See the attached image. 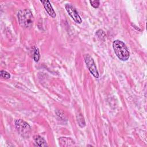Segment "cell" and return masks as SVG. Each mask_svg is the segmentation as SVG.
Wrapping results in <instances>:
<instances>
[{
  "label": "cell",
  "instance_id": "1",
  "mask_svg": "<svg viewBox=\"0 0 147 147\" xmlns=\"http://www.w3.org/2000/svg\"><path fill=\"white\" fill-rule=\"evenodd\" d=\"M113 48L117 57L122 61H127L130 57V52L126 44L119 40H114L113 42Z\"/></svg>",
  "mask_w": 147,
  "mask_h": 147
},
{
  "label": "cell",
  "instance_id": "2",
  "mask_svg": "<svg viewBox=\"0 0 147 147\" xmlns=\"http://www.w3.org/2000/svg\"><path fill=\"white\" fill-rule=\"evenodd\" d=\"M17 17L20 25L24 28L32 26L34 21L33 14L29 9L20 10L17 13Z\"/></svg>",
  "mask_w": 147,
  "mask_h": 147
},
{
  "label": "cell",
  "instance_id": "3",
  "mask_svg": "<svg viewBox=\"0 0 147 147\" xmlns=\"http://www.w3.org/2000/svg\"><path fill=\"white\" fill-rule=\"evenodd\" d=\"M15 125L20 134L25 138H28L31 133V127L25 121L20 119L15 121Z\"/></svg>",
  "mask_w": 147,
  "mask_h": 147
},
{
  "label": "cell",
  "instance_id": "4",
  "mask_svg": "<svg viewBox=\"0 0 147 147\" xmlns=\"http://www.w3.org/2000/svg\"><path fill=\"white\" fill-rule=\"evenodd\" d=\"M84 61L86 64V65L89 71L90 72V73L95 78H99V74L92 57L90 55L86 54L84 56Z\"/></svg>",
  "mask_w": 147,
  "mask_h": 147
},
{
  "label": "cell",
  "instance_id": "5",
  "mask_svg": "<svg viewBox=\"0 0 147 147\" xmlns=\"http://www.w3.org/2000/svg\"><path fill=\"white\" fill-rule=\"evenodd\" d=\"M65 8L68 13V14L70 16V17L73 19V20L76 22L78 24H80L82 22V18L79 14H78V12L76 11V9L71 5L69 3H67L65 5Z\"/></svg>",
  "mask_w": 147,
  "mask_h": 147
},
{
  "label": "cell",
  "instance_id": "6",
  "mask_svg": "<svg viewBox=\"0 0 147 147\" xmlns=\"http://www.w3.org/2000/svg\"><path fill=\"white\" fill-rule=\"evenodd\" d=\"M40 2L43 4V6L46 10V11L48 13V14L52 17L55 18L56 17V13L54 11L50 2L49 1H40Z\"/></svg>",
  "mask_w": 147,
  "mask_h": 147
},
{
  "label": "cell",
  "instance_id": "7",
  "mask_svg": "<svg viewBox=\"0 0 147 147\" xmlns=\"http://www.w3.org/2000/svg\"><path fill=\"white\" fill-rule=\"evenodd\" d=\"M34 140L36 145L38 146H47L48 144L45 139L39 135H36L34 137Z\"/></svg>",
  "mask_w": 147,
  "mask_h": 147
},
{
  "label": "cell",
  "instance_id": "8",
  "mask_svg": "<svg viewBox=\"0 0 147 147\" xmlns=\"http://www.w3.org/2000/svg\"><path fill=\"white\" fill-rule=\"evenodd\" d=\"M33 58L34 60L36 62H38L39 59H40V52L39 50L37 47H34V50H33Z\"/></svg>",
  "mask_w": 147,
  "mask_h": 147
},
{
  "label": "cell",
  "instance_id": "9",
  "mask_svg": "<svg viewBox=\"0 0 147 147\" xmlns=\"http://www.w3.org/2000/svg\"><path fill=\"white\" fill-rule=\"evenodd\" d=\"M0 75H1V77L2 78H4V79H9L10 78V75L9 72H7L6 71L4 70H2L0 72Z\"/></svg>",
  "mask_w": 147,
  "mask_h": 147
},
{
  "label": "cell",
  "instance_id": "10",
  "mask_svg": "<svg viewBox=\"0 0 147 147\" xmlns=\"http://www.w3.org/2000/svg\"><path fill=\"white\" fill-rule=\"evenodd\" d=\"M90 3H91V6L95 9L98 8L100 4V2L99 1H90Z\"/></svg>",
  "mask_w": 147,
  "mask_h": 147
}]
</instances>
